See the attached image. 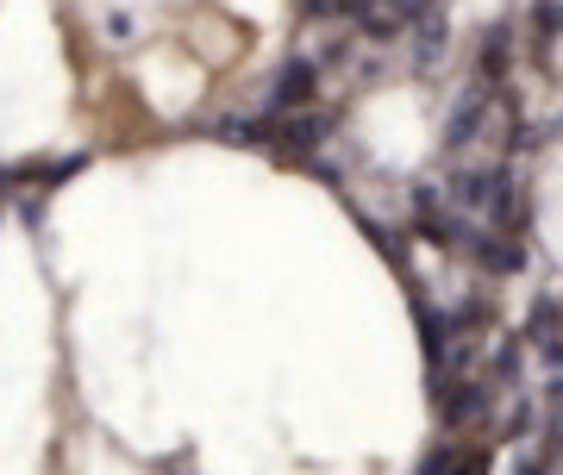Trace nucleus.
<instances>
[{
	"mask_svg": "<svg viewBox=\"0 0 563 475\" xmlns=\"http://www.w3.org/2000/svg\"><path fill=\"white\" fill-rule=\"evenodd\" d=\"M313 100V63H288L276 82V113H288V107H308Z\"/></svg>",
	"mask_w": 563,
	"mask_h": 475,
	"instance_id": "1",
	"label": "nucleus"
},
{
	"mask_svg": "<svg viewBox=\"0 0 563 475\" xmlns=\"http://www.w3.org/2000/svg\"><path fill=\"white\" fill-rule=\"evenodd\" d=\"M0 195H7V175H0Z\"/></svg>",
	"mask_w": 563,
	"mask_h": 475,
	"instance_id": "2",
	"label": "nucleus"
}]
</instances>
